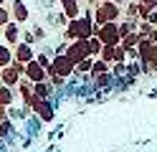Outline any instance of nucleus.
Segmentation results:
<instances>
[{"label": "nucleus", "instance_id": "1", "mask_svg": "<svg viewBox=\"0 0 157 152\" xmlns=\"http://www.w3.org/2000/svg\"><path fill=\"white\" fill-rule=\"evenodd\" d=\"M91 36H96L94 20L91 18H84V15L68 20L66 28L61 30V38L63 41H86V38H91Z\"/></svg>", "mask_w": 157, "mask_h": 152}, {"label": "nucleus", "instance_id": "2", "mask_svg": "<svg viewBox=\"0 0 157 152\" xmlns=\"http://www.w3.org/2000/svg\"><path fill=\"white\" fill-rule=\"evenodd\" d=\"M122 13H124V5H117L112 0H104V3L96 5L94 10V25H104V23H119L122 20Z\"/></svg>", "mask_w": 157, "mask_h": 152}, {"label": "nucleus", "instance_id": "3", "mask_svg": "<svg viewBox=\"0 0 157 152\" xmlns=\"http://www.w3.org/2000/svg\"><path fill=\"white\" fill-rule=\"evenodd\" d=\"M28 107H31L36 114L46 122V124H51V122L56 119V111H58V107L53 104V99H38L36 94H33V99H31V104H28Z\"/></svg>", "mask_w": 157, "mask_h": 152}, {"label": "nucleus", "instance_id": "4", "mask_svg": "<svg viewBox=\"0 0 157 152\" xmlns=\"http://www.w3.org/2000/svg\"><path fill=\"white\" fill-rule=\"evenodd\" d=\"M96 28V36L104 46H119L122 43V36H119V23H104V25H94Z\"/></svg>", "mask_w": 157, "mask_h": 152}, {"label": "nucleus", "instance_id": "5", "mask_svg": "<svg viewBox=\"0 0 157 152\" xmlns=\"http://www.w3.org/2000/svg\"><path fill=\"white\" fill-rule=\"evenodd\" d=\"M48 71H53V74L63 76V79H71V76L76 74V64H74L66 53H56L53 61H51V66H48Z\"/></svg>", "mask_w": 157, "mask_h": 152}, {"label": "nucleus", "instance_id": "6", "mask_svg": "<svg viewBox=\"0 0 157 152\" xmlns=\"http://www.w3.org/2000/svg\"><path fill=\"white\" fill-rule=\"evenodd\" d=\"M25 74V64H21V61H13L10 66H5V68H0V79H3V84L5 86H18V81L23 79Z\"/></svg>", "mask_w": 157, "mask_h": 152}, {"label": "nucleus", "instance_id": "7", "mask_svg": "<svg viewBox=\"0 0 157 152\" xmlns=\"http://www.w3.org/2000/svg\"><path fill=\"white\" fill-rule=\"evenodd\" d=\"M66 56L74 61V64H78V61L89 58V46H86V41H68V48H66Z\"/></svg>", "mask_w": 157, "mask_h": 152}, {"label": "nucleus", "instance_id": "8", "mask_svg": "<svg viewBox=\"0 0 157 152\" xmlns=\"http://www.w3.org/2000/svg\"><path fill=\"white\" fill-rule=\"evenodd\" d=\"M10 15L15 23H28L31 20V5L25 3V0H10Z\"/></svg>", "mask_w": 157, "mask_h": 152}, {"label": "nucleus", "instance_id": "9", "mask_svg": "<svg viewBox=\"0 0 157 152\" xmlns=\"http://www.w3.org/2000/svg\"><path fill=\"white\" fill-rule=\"evenodd\" d=\"M23 76L31 79L33 84H38V81H48V68H43V66L33 58V61H28V64H25V74H23Z\"/></svg>", "mask_w": 157, "mask_h": 152}, {"label": "nucleus", "instance_id": "10", "mask_svg": "<svg viewBox=\"0 0 157 152\" xmlns=\"http://www.w3.org/2000/svg\"><path fill=\"white\" fill-rule=\"evenodd\" d=\"M43 23L46 28H56V30H63L66 23H68V18L63 15V10H48V13H43Z\"/></svg>", "mask_w": 157, "mask_h": 152}, {"label": "nucleus", "instance_id": "11", "mask_svg": "<svg viewBox=\"0 0 157 152\" xmlns=\"http://www.w3.org/2000/svg\"><path fill=\"white\" fill-rule=\"evenodd\" d=\"M21 36H23V28H21V23H15V20H10V23L3 28V43H8V46L21 43Z\"/></svg>", "mask_w": 157, "mask_h": 152}, {"label": "nucleus", "instance_id": "12", "mask_svg": "<svg viewBox=\"0 0 157 152\" xmlns=\"http://www.w3.org/2000/svg\"><path fill=\"white\" fill-rule=\"evenodd\" d=\"M13 56H15V61H21V64H28V61H33L36 58V46H31V43H15L13 46Z\"/></svg>", "mask_w": 157, "mask_h": 152}, {"label": "nucleus", "instance_id": "13", "mask_svg": "<svg viewBox=\"0 0 157 152\" xmlns=\"http://www.w3.org/2000/svg\"><path fill=\"white\" fill-rule=\"evenodd\" d=\"M15 91H18V99H21L23 104L28 107V104H31V99H33V81L23 76L21 81H18V86H15Z\"/></svg>", "mask_w": 157, "mask_h": 152}, {"label": "nucleus", "instance_id": "14", "mask_svg": "<svg viewBox=\"0 0 157 152\" xmlns=\"http://www.w3.org/2000/svg\"><path fill=\"white\" fill-rule=\"evenodd\" d=\"M58 5H61V10H63V15L68 18V20H74V18H78L81 15V0H58Z\"/></svg>", "mask_w": 157, "mask_h": 152}, {"label": "nucleus", "instance_id": "15", "mask_svg": "<svg viewBox=\"0 0 157 152\" xmlns=\"http://www.w3.org/2000/svg\"><path fill=\"white\" fill-rule=\"evenodd\" d=\"M18 101V91L13 89V86H0V104H5V107H13Z\"/></svg>", "mask_w": 157, "mask_h": 152}, {"label": "nucleus", "instance_id": "16", "mask_svg": "<svg viewBox=\"0 0 157 152\" xmlns=\"http://www.w3.org/2000/svg\"><path fill=\"white\" fill-rule=\"evenodd\" d=\"M53 86H51V81H38V84H33V94L38 99H51L53 96Z\"/></svg>", "mask_w": 157, "mask_h": 152}, {"label": "nucleus", "instance_id": "17", "mask_svg": "<svg viewBox=\"0 0 157 152\" xmlns=\"http://www.w3.org/2000/svg\"><path fill=\"white\" fill-rule=\"evenodd\" d=\"M31 30H33V36H36V48H41L43 43H48V28H46V25L33 23V25H31Z\"/></svg>", "mask_w": 157, "mask_h": 152}, {"label": "nucleus", "instance_id": "18", "mask_svg": "<svg viewBox=\"0 0 157 152\" xmlns=\"http://www.w3.org/2000/svg\"><path fill=\"white\" fill-rule=\"evenodd\" d=\"M13 61H15V56H13V46H8V43H0V68L10 66Z\"/></svg>", "mask_w": 157, "mask_h": 152}, {"label": "nucleus", "instance_id": "19", "mask_svg": "<svg viewBox=\"0 0 157 152\" xmlns=\"http://www.w3.org/2000/svg\"><path fill=\"white\" fill-rule=\"evenodd\" d=\"M109 71H112V64H106V61H104V58H99V56L94 58V68H91V79H94V76H101V74H109Z\"/></svg>", "mask_w": 157, "mask_h": 152}, {"label": "nucleus", "instance_id": "20", "mask_svg": "<svg viewBox=\"0 0 157 152\" xmlns=\"http://www.w3.org/2000/svg\"><path fill=\"white\" fill-rule=\"evenodd\" d=\"M137 25H140V20H127V18H122V20H119V36L124 38V36L134 33V30H137Z\"/></svg>", "mask_w": 157, "mask_h": 152}, {"label": "nucleus", "instance_id": "21", "mask_svg": "<svg viewBox=\"0 0 157 152\" xmlns=\"http://www.w3.org/2000/svg\"><path fill=\"white\" fill-rule=\"evenodd\" d=\"M140 38H142V36H140V33L134 30V33H129V36H124V38H122V43H119V46H122L124 51H132V48H137V43H140Z\"/></svg>", "mask_w": 157, "mask_h": 152}, {"label": "nucleus", "instance_id": "22", "mask_svg": "<svg viewBox=\"0 0 157 152\" xmlns=\"http://www.w3.org/2000/svg\"><path fill=\"white\" fill-rule=\"evenodd\" d=\"M86 46H89V53H91L94 58L99 56V53H101V48H104V43L99 41V36H91V38H86Z\"/></svg>", "mask_w": 157, "mask_h": 152}, {"label": "nucleus", "instance_id": "23", "mask_svg": "<svg viewBox=\"0 0 157 152\" xmlns=\"http://www.w3.org/2000/svg\"><path fill=\"white\" fill-rule=\"evenodd\" d=\"M91 68H94V56L78 61V64H76V74H91Z\"/></svg>", "mask_w": 157, "mask_h": 152}, {"label": "nucleus", "instance_id": "24", "mask_svg": "<svg viewBox=\"0 0 157 152\" xmlns=\"http://www.w3.org/2000/svg\"><path fill=\"white\" fill-rule=\"evenodd\" d=\"M48 81H51V86H53V89H66V84H68V79L53 74V71H48Z\"/></svg>", "mask_w": 157, "mask_h": 152}, {"label": "nucleus", "instance_id": "25", "mask_svg": "<svg viewBox=\"0 0 157 152\" xmlns=\"http://www.w3.org/2000/svg\"><path fill=\"white\" fill-rule=\"evenodd\" d=\"M127 74L140 79L142 76V61H127Z\"/></svg>", "mask_w": 157, "mask_h": 152}, {"label": "nucleus", "instance_id": "26", "mask_svg": "<svg viewBox=\"0 0 157 152\" xmlns=\"http://www.w3.org/2000/svg\"><path fill=\"white\" fill-rule=\"evenodd\" d=\"M36 61L43 68H48V66H51V61H53V53H48V51H36Z\"/></svg>", "mask_w": 157, "mask_h": 152}, {"label": "nucleus", "instance_id": "27", "mask_svg": "<svg viewBox=\"0 0 157 152\" xmlns=\"http://www.w3.org/2000/svg\"><path fill=\"white\" fill-rule=\"evenodd\" d=\"M13 20V15H10V8L8 5H0V30H3L8 23Z\"/></svg>", "mask_w": 157, "mask_h": 152}, {"label": "nucleus", "instance_id": "28", "mask_svg": "<svg viewBox=\"0 0 157 152\" xmlns=\"http://www.w3.org/2000/svg\"><path fill=\"white\" fill-rule=\"evenodd\" d=\"M112 76L114 79L127 76V61H122V64H112Z\"/></svg>", "mask_w": 157, "mask_h": 152}, {"label": "nucleus", "instance_id": "29", "mask_svg": "<svg viewBox=\"0 0 157 152\" xmlns=\"http://www.w3.org/2000/svg\"><path fill=\"white\" fill-rule=\"evenodd\" d=\"M99 58H104L106 64H114V46H104L101 53H99Z\"/></svg>", "mask_w": 157, "mask_h": 152}, {"label": "nucleus", "instance_id": "30", "mask_svg": "<svg viewBox=\"0 0 157 152\" xmlns=\"http://www.w3.org/2000/svg\"><path fill=\"white\" fill-rule=\"evenodd\" d=\"M122 61H127V51L122 46H114V64H122Z\"/></svg>", "mask_w": 157, "mask_h": 152}, {"label": "nucleus", "instance_id": "31", "mask_svg": "<svg viewBox=\"0 0 157 152\" xmlns=\"http://www.w3.org/2000/svg\"><path fill=\"white\" fill-rule=\"evenodd\" d=\"M56 3H58V0H38V8H41L43 13H48V10L56 8Z\"/></svg>", "mask_w": 157, "mask_h": 152}, {"label": "nucleus", "instance_id": "32", "mask_svg": "<svg viewBox=\"0 0 157 152\" xmlns=\"http://www.w3.org/2000/svg\"><path fill=\"white\" fill-rule=\"evenodd\" d=\"M21 41H23V43H31V46H36V36H33V30H23Z\"/></svg>", "mask_w": 157, "mask_h": 152}, {"label": "nucleus", "instance_id": "33", "mask_svg": "<svg viewBox=\"0 0 157 152\" xmlns=\"http://www.w3.org/2000/svg\"><path fill=\"white\" fill-rule=\"evenodd\" d=\"M66 48H68V41H63V38H61V41H58V43L53 46V56H56V53H66Z\"/></svg>", "mask_w": 157, "mask_h": 152}, {"label": "nucleus", "instance_id": "34", "mask_svg": "<svg viewBox=\"0 0 157 152\" xmlns=\"http://www.w3.org/2000/svg\"><path fill=\"white\" fill-rule=\"evenodd\" d=\"M140 3H142V5H147L150 10H157V0H140Z\"/></svg>", "mask_w": 157, "mask_h": 152}, {"label": "nucleus", "instance_id": "35", "mask_svg": "<svg viewBox=\"0 0 157 152\" xmlns=\"http://www.w3.org/2000/svg\"><path fill=\"white\" fill-rule=\"evenodd\" d=\"M150 96H152V99H157V86H155V89L150 91Z\"/></svg>", "mask_w": 157, "mask_h": 152}, {"label": "nucleus", "instance_id": "36", "mask_svg": "<svg viewBox=\"0 0 157 152\" xmlns=\"http://www.w3.org/2000/svg\"><path fill=\"white\" fill-rule=\"evenodd\" d=\"M112 3H117V5H124V3H127V0H112Z\"/></svg>", "mask_w": 157, "mask_h": 152}, {"label": "nucleus", "instance_id": "37", "mask_svg": "<svg viewBox=\"0 0 157 152\" xmlns=\"http://www.w3.org/2000/svg\"><path fill=\"white\" fill-rule=\"evenodd\" d=\"M8 3H10V0H0V5H8Z\"/></svg>", "mask_w": 157, "mask_h": 152}]
</instances>
